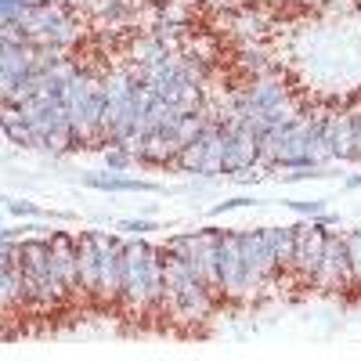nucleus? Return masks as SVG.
<instances>
[{"label":"nucleus","instance_id":"f257e3e1","mask_svg":"<svg viewBox=\"0 0 361 361\" xmlns=\"http://www.w3.org/2000/svg\"><path fill=\"white\" fill-rule=\"evenodd\" d=\"M163 293H166L163 246H152L141 235H134L123 246V296H119V304H127L134 314L152 307L163 311Z\"/></svg>","mask_w":361,"mask_h":361},{"label":"nucleus","instance_id":"f03ea898","mask_svg":"<svg viewBox=\"0 0 361 361\" xmlns=\"http://www.w3.org/2000/svg\"><path fill=\"white\" fill-rule=\"evenodd\" d=\"M260 166V130L246 119H224V173L243 177Z\"/></svg>","mask_w":361,"mask_h":361},{"label":"nucleus","instance_id":"7ed1b4c3","mask_svg":"<svg viewBox=\"0 0 361 361\" xmlns=\"http://www.w3.org/2000/svg\"><path fill=\"white\" fill-rule=\"evenodd\" d=\"M238 243H243V264H246V282L250 296L271 282V275L279 271L275 250H271L267 228H238Z\"/></svg>","mask_w":361,"mask_h":361},{"label":"nucleus","instance_id":"20e7f679","mask_svg":"<svg viewBox=\"0 0 361 361\" xmlns=\"http://www.w3.org/2000/svg\"><path fill=\"white\" fill-rule=\"evenodd\" d=\"M325 243H329V228L314 224V221H304L296 224V253H293V271L300 282H318V271H322V260H325Z\"/></svg>","mask_w":361,"mask_h":361},{"label":"nucleus","instance_id":"39448f33","mask_svg":"<svg viewBox=\"0 0 361 361\" xmlns=\"http://www.w3.org/2000/svg\"><path fill=\"white\" fill-rule=\"evenodd\" d=\"M98 238V253H102V282H98V296L102 304H119L123 296V238L112 231H94Z\"/></svg>","mask_w":361,"mask_h":361},{"label":"nucleus","instance_id":"423d86ee","mask_svg":"<svg viewBox=\"0 0 361 361\" xmlns=\"http://www.w3.org/2000/svg\"><path fill=\"white\" fill-rule=\"evenodd\" d=\"M318 289L325 293H347L357 289L354 282V267H350V253H347V238L340 231H329V243H325V260L318 271Z\"/></svg>","mask_w":361,"mask_h":361},{"label":"nucleus","instance_id":"0eeeda50","mask_svg":"<svg viewBox=\"0 0 361 361\" xmlns=\"http://www.w3.org/2000/svg\"><path fill=\"white\" fill-rule=\"evenodd\" d=\"M221 296L224 300H250V282H246V264H243V243H238V231L221 235Z\"/></svg>","mask_w":361,"mask_h":361},{"label":"nucleus","instance_id":"6e6552de","mask_svg":"<svg viewBox=\"0 0 361 361\" xmlns=\"http://www.w3.org/2000/svg\"><path fill=\"white\" fill-rule=\"evenodd\" d=\"M51 257H54V267L62 282L69 286V293L83 296V286H80V238L69 235V231H51Z\"/></svg>","mask_w":361,"mask_h":361},{"label":"nucleus","instance_id":"1a4fd4ad","mask_svg":"<svg viewBox=\"0 0 361 361\" xmlns=\"http://www.w3.org/2000/svg\"><path fill=\"white\" fill-rule=\"evenodd\" d=\"M80 286L83 296H98V282H102V253H98V238L94 231H80Z\"/></svg>","mask_w":361,"mask_h":361},{"label":"nucleus","instance_id":"9d476101","mask_svg":"<svg viewBox=\"0 0 361 361\" xmlns=\"http://www.w3.org/2000/svg\"><path fill=\"white\" fill-rule=\"evenodd\" d=\"M83 185L87 188H98V192H166L163 185H156V180H141V177H123L119 170L112 173H83Z\"/></svg>","mask_w":361,"mask_h":361},{"label":"nucleus","instance_id":"9b49d317","mask_svg":"<svg viewBox=\"0 0 361 361\" xmlns=\"http://www.w3.org/2000/svg\"><path fill=\"white\" fill-rule=\"evenodd\" d=\"M209 134H214V116H209V123H206V130L192 141V145H185L177 152V170H185V173H202V163H206V152H209Z\"/></svg>","mask_w":361,"mask_h":361},{"label":"nucleus","instance_id":"f8f14e48","mask_svg":"<svg viewBox=\"0 0 361 361\" xmlns=\"http://www.w3.org/2000/svg\"><path fill=\"white\" fill-rule=\"evenodd\" d=\"M271 250H275L279 271H293V253H296V228H267Z\"/></svg>","mask_w":361,"mask_h":361},{"label":"nucleus","instance_id":"ddd939ff","mask_svg":"<svg viewBox=\"0 0 361 361\" xmlns=\"http://www.w3.org/2000/svg\"><path fill=\"white\" fill-rule=\"evenodd\" d=\"M231 29L238 37H264L267 33V18L260 15V11H253V8H243V11H235V18H231Z\"/></svg>","mask_w":361,"mask_h":361},{"label":"nucleus","instance_id":"4468645a","mask_svg":"<svg viewBox=\"0 0 361 361\" xmlns=\"http://www.w3.org/2000/svg\"><path fill=\"white\" fill-rule=\"evenodd\" d=\"M4 209L11 217H33V221H51V214L47 209H40L37 202H25V199H11V195H4Z\"/></svg>","mask_w":361,"mask_h":361},{"label":"nucleus","instance_id":"2eb2a0df","mask_svg":"<svg viewBox=\"0 0 361 361\" xmlns=\"http://www.w3.org/2000/svg\"><path fill=\"white\" fill-rule=\"evenodd\" d=\"M343 238H347V253H350V267H354V282L361 289V228L343 231Z\"/></svg>","mask_w":361,"mask_h":361},{"label":"nucleus","instance_id":"dca6fc26","mask_svg":"<svg viewBox=\"0 0 361 361\" xmlns=\"http://www.w3.org/2000/svg\"><path fill=\"white\" fill-rule=\"evenodd\" d=\"M293 214H300V217H318V214H325V199H289L286 202Z\"/></svg>","mask_w":361,"mask_h":361},{"label":"nucleus","instance_id":"f3484780","mask_svg":"<svg viewBox=\"0 0 361 361\" xmlns=\"http://www.w3.org/2000/svg\"><path fill=\"white\" fill-rule=\"evenodd\" d=\"M243 206H253V199H250V195H235V199H224V202H217L214 209H209V217H224L228 209H243Z\"/></svg>","mask_w":361,"mask_h":361},{"label":"nucleus","instance_id":"a211bd4d","mask_svg":"<svg viewBox=\"0 0 361 361\" xmlns=\"http://www.w3.org/2000/svg\"><path fill=\"white\" fill-rule=\"evenodd\" d=\"M119 228L130 231V235H148V231H159L156 221H119Z\"/></svg>","mask_w":361,"mask_h":361},{"label":"nucleus","instance_id":"6ab92c4d","mask_svg":"<svg viewBox=\"0 0 361 361\" xmlns=\"http://www.w3.org/2000/svg\"><path fill=\"white\" fill-rule=\"evenodd\" d=\"M354 163H361V109H354Z\"/></svg>","mask_w":361,"mask_h":361},{"label":"nucleus","instance_id":"aec40b11","mask_svg":"<svg viewBox=\"0 0 361 361\" xmlns=\"http://www.w3.org/2000/svg\"><path fill=\"white\" fill-rule=\"evenodd\" d=\"M307 221H314V224H322V228H340V214H318V217H307Z\"/></svg>","mask_w":361,"mask_h":361},{"label":"nucleus","instance_id":"412c9836","mask_svg":"<svg viewBox=\"0 0 361 361\" xmlns=\"http://www.w3.org/2000/svg\"><path fill=\"white\" fill-rule=\"evenodd\" d=\"M347 188H361V173H354V177H347Z\"/></svg>","mask_w":361,"mask_h":361}]
</instances>
